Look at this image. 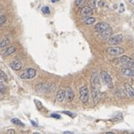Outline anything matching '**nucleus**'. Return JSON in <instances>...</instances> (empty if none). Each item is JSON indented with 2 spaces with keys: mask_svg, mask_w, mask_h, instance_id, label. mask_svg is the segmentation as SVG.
Instances as JSON below:
<instances>
[{
  "mask_svg": "<svg viewBox=\"0 0 134 134\" xmlns=\"http://www.w3.org/2000/svg\"><path fill=\"white\" fill-rule=\"evenodd\" d=\"M116 63L119 65H123L125 68H134V60L128 56H121L116 60Z\"/></svg>",
  "mask_w": 134,
  "mask_h": 134,
  "instance_id": "1",
  "label": "nucleus"
},
{
  "mask_svg": "<svg viewBox=\"0 0 134 134\" xmlns=\"http://www.w3.org/2000/svg\"><path fill=\"white\" fill-rule=\"evenodd\" d=\"M100 80L104 83L107 87H109L110 88H113V82H112V78L111 76L109 75L108 73H106L105 71H102L99 75Z\"/></svg>",
  "mask_w": 134,
  "mask_h": 134,
  "instance_id": "2",
  "label": "nucleus"
},
{
  "mask_svg": "<svg viewBox=\"0 0 134 134\" xmlns=\"http://www.w3.org/2000/svg\"><path fill=\"white\" fill-rule=\"evenodd\" d=\"M88 97H90V91L87 86H82L80 88V99L83 104H88Z\"/></svg>",
  "mask_w": 134,
  "mask_h": 134,
  "instance_id": "3",
  "label": "nucleus"
},
{
  "mask_svg": "<svg viewBox=\"0 0 134 134\" xmlns=\"http://www.w3.org/2000/svg\"><path fill=\"white\" fill-rule=\"evenodd\" d=\"M36 75V70L34 68H29L27 69H25L24 71V73L20 75L21 79H25V80H28V79H33L35 77Z\"/></svg>",
  "mask_w": 134,
  "mask_h": 134,
  "instance_id": "4",
  "label": "nucleus"
},
{
  "mask_svg": "<svg viewBox=\"0 0 134 134\" xmlns=\"http://www.w3.org/2000/svg\"><path fill=\"white\" fill-rule=\"evenodd\" d=\"M107 52H108L109 54L113 56H118V55H121L122 54L124 53V49L120 47H110L107 49Z\"/></svg>",
  "mask_w": 134,
  "mask_h": 134,
  "instance_id": "5",
  "label": "nucleus"
},
{
  "mask_svg": "<svg viewBox=\"0 0 134 134\" xmlns=\"http://www.w3.org/2000/svg\"><path fill=\"white\" fill-rule=\"evenodd\" d=\"M90 82H91V85H92L93 90H98L99 85H100V77L95 71H94V72L92 73Z\"/></svg>",
  "mask_w": 134,
  "mask_h": 134,
  "instance_id": "6",
  "label": "nucleus"
},
{
  "mask_svg": "<svg viewBox=\"0 0 134 134\" xmlns=\"http://www.w3.org/2000/svg\"><path fill=\"white\" fill-rule=\"evenodd\" d=\"M110 27H111V26H110V25H109L108 23H106V22H99V23L95 24L94 29H95V32L100 33H103L105 30H107Z\"/></svg>",
  "mask_w": 134,
  "mask_h": 134,
  "instance_id": "7",
  "label": "nucleus"
},
{
  "mask_svg": "<svg viewBox=\"0 0 134 134\" xmlns=\"http://www.w3.org/2000/svg\"><path fill=\"white\" fill-rule=\"evenodd\" d=\"M123 41V36L122 34H118L115 36H111L108 40V42L110 45H119Z\"/></svg>",
  "mask_w": 134,
  "mask_h": 134,
  "instance_id": "8",
  "label": "nucleus"
},
{
  "mask_svg": "<svg viewBox=\"0 0 134 134\" xmlns=\"http://www.w3.org/2000/svg\"><path fill=\"white\" fill-rule=\"evenodd\" d=\"M74 97H75V94H74L73 90L70 87H68L65 90V99L68 102L73 101Z\"/></svg>",
  "mask_w": 134,
  "mask_h": 134,
  "instance_id": "9",
  "label": "nucleus"
},
{
  "mask_svg": "<svg viewBox=\"0 0 134 134\" xmlns=\"http://www.w3.org/2000/svg\"><path fill=\"white\" fill-rule=\"evenodd\" d=\"M112 33H113V32H112V29L110 27L107 30L104 31L103 33H99V37L103 40H109L110 38L112 36Z\"/></svg>",
  "mask_w": 134,
  "mask_h": 134,
  "instance_id": "10",
  "label": "nucleus"
},
{
  "mask_svg": "<svg viewBox=\"0 0 134 134\" xmlns=\"http://www.w3.org/2000/svg\"><path fill=\"white\" fill-rule=\"evenodd\" d=\"M100 98H101V95H100V92L99 90H92V100H93V104H97L100 101Z\"/></svg>",
  "mask_w": 134,
  "mask_h": 134,
  "instance_id": "11",
  "label": "nucleus"
},
{
  "mask_svg": "<svg viewBox=\"0 0 134 134\" xmlns=\"http://www.w3.org/2000/svg\"><path fill=\"white\" fill-rule=\"evenodd\" d=\"M10 67L15 71L20 70V69L22 68V62H21L20 61H18V60H15V61L11 62Z\"/></svg>",
  "mask_w": 134,
  "mask_h": 134,
  "instance_id": "12",
  "label": "nucleus"
},
{
  "mask_svg": "<svg viewBox=\"0 0 134 134\" xmlns=\"http://www.w3.org/2000/svg\"><path fill=\"white\" fill-rule=\"evenodd\" d=\"M124 90H125L126 91V94H127L131 99H134V88L131 87L129 83H125V84H124Z\"/></svg>",
  "mask_w": 134,
  "mask_h": 134,
  "instance_id": "13",
  "label": "nucleus"
},
{
  "mask_svg": "<svg viewBox=\"0 0 134 134\" xmlns=\"http://www.w3.org/2000/svg\"><path fill=\"white\" fill-rule=\"evenodd\" d=\"M93 14V9L90 8V6H87V7H83L82 10V16L83 18H87V17H90Z\"/></svg>",
  "mask_w": 134,
  "mask_h": 134,
  "instance_id": "14",
  "label": "nucleus"
},
{
  "mask_svg": "<svg viewBox=\"0 0 134 134\" xmlns=\"http://www.w3.org/2000/svg\"><path fill=\"white\" fill-rule=\"evenodd\" d=\"M16 50H17L16 47H7V48H5L4 50H3V51L1 52V54L3 56H8V55H10V54H12L13 53H15Z\"/></svg>",
  "mask_w": 134,
  "mask_h": 134,
  "instance_id": "15",
  "label": "nucleus"
},
{
  "mask_svg": "<svg viewBox=\"0 0 134 134\" xmlns=\"http://www.w3.org/2000/svg\"><path fill=\"white\" fill-rule=\"evenodd\" d=\"M121 72L123 73L124 75L129 76V77H133V76H134V68H122Z\"/></svg>",
  "mask_w": 134,
  "mask_h": 134,
  "instance_id": "16",
  "label": "nucleus"
},
{
  "mask_svg": "<svg viewBox=\"0 0 134 134\" xmlns=\"http://www.w3.org/2000/svg\"><path fill=\"white\" fill-rule=\"evenodd\" d=\"M56 100L60 103L63 102L65 100V90H60L56 95Z\"/></svg>",
  "mask_w": 134,
  "mask_h": 134,
  "instance_id": "17",
  "label": "nucleus"
},
{
  "mask_svg": "<svg viewBox=\"0 0 134 134\" xmlns=\"http://www.w3.org/2000/svg\"><path fill=\"white\" fill-rule=\"evenodd\" d=\"M9 44H10V39H8V38H4L3 40H0V49L7 47Z\"/></svg>",
  "mask_w": 134,
  "mask_h": 134,
  "instance_id": "18",
  "label": "nucleus"
},
{
  "mask_svg": "<svg viewBox=\"0 0 134 134\" xmlns=\"http://www.w3.org/2000/svg\"><path fill=\"white\" fill-rule=\"evenodd\" d=\"M86 4V0H75V5L80 9H82L85 7Z\"/></svg>",
  "mask_w": 134,
  "mask_h": 134,
  "instance_id": "19",
  "label": "nucleus"
},
{
  "mask_svg": "<svg viewBox=\"0 0 134 134\" xmlns=\"http://www.w3.org/2000/svg\"><path fill=\"white\" fill-rule=\"evenodd\" d=\"M95 22V18H93V17H88L86 20L83 21V23L85 25H91V24H94Z\"/></svg>",
  "mask_w": 134,
  "mask_h": 134,
  "instance_id": "20",
  "label": "nucleus"
},
{
  "mask_svg": "<svg viewBox=\"0 0 134 134\" xmlns=\"http://www.w3.org/2000/svg\"><path fill=\"white\" fill-rule=\"evenodd\" d=\"M0 80L4 81V82H8V77L5 75V73L3 70H1V69H0Z\"/></svg>",
  "mask_w": 134,
  "mask_h": 134,
  "instance_id": "21",
  "label": "nucleus"
},
{
  "mask_svg": "<svg viewBox=\"0 0 134 134\" xmlns=\"http://www.w3.org/2000/svg\"><path fill=\"white\" fill-rule=\"evenodd\" d=\"M11 122H12L14 124H17V125L24 126V124L18 118H12V119H11Z\"/></svg>",
  "mask_w": 134,
  "mask_h": 134,
  "instance_id": "22",
  "label": "nucleus"
},
{
  "mask_svg": "<svg viewBox=\"0 0 134 134\" xmlns=\"http://www.w3.org/2000/svg\"><path fill=\"white\" fill-rule=\"evenodd\" d=\"M88 6L92 9H95L97 6V0H88Z\"/></svg>",
  "mask_w": 134,
  "mask_h": 134,
  "instance_id": "23",
  "label": "nucleus"
},
{
  "mask_svg": "<svg viewBox=\"0 0 134 134\" xmlns=\"http://www.w3.org/2000/svg\"><path fill=\"white\" fill-rule=\"evenodd\" d=\"M6 91V86L2 82H0V94H4Z\"/></svg>",
  "mask_w": 134,
  "mask_h": 134,
  "instance_id": "24",
  "label": "nucleus"
},
{
  "mask_svg": "<svg viewBox=\"0 0 134 134\" xmlns=\"http://www.w3.org/2000/svg\"><path fill=\"white\" fill-rule=\"evenodd\" d=\"M41 11H42V12L44 13V14H49L50 13V8L48 6H43L42 7V9H41Z\"/></svg>",
  "mask_w": 134,
  "mask_h": 134,
  "instance_id": "25",
  "label": "nucleus"
},
{
  "mask_svg": "<svg viewBox=\"0 0 134 134\" xmlns=\"http://www.w3.org/2000/svg\"><path fill=\"white\" fill-rule=\"evenodd\" d=\"M62 113L68 115V116H69L70 118H75V114H74V113H72V112H70V111H62Z\"/></svg>",
  "mask_w": 134,
  "mask_h": 134,
  "instance_id": "26",
  "label": "nucleus"
},
{
  "mask_svg": "<svg viewBox=\"0 0 134 134\" xmlns=\"http://www.w3.org/2000/svg\"><path fill=\"white\" fill-rule=\"evenodd\" d=\"M34 102H35V104H36V106L38 107V109L39 110H41L42 109V104H41V103H40L39 100H36L35 99L34 100Z\"/></svg>",
  "mask_w": 134,
  "mask_h": 134,
  "instance_id": "27",
  "label": "nucleus"
},
{
  "mask_svg": "<svg viewBox=\"0 0 134 134\" xmlns=\"http://www.w3.org/2000/svg\"><path fill=\"white\" fill-rule=\"evenodd\" d=\"M6 21V17L0 15V25H2Z\"/></svg>",
  "mask_w": 134,
  "mask_h": 134,
  "instance_id": "28",
  "label": "nucleus"
},
{
  "mask_svg": "<svg viewBox=\"0 0 134 134\" xmlns=\"http://www.w3.org/2000/svg\"><path fill=\"white\" fill-rule=\"evenodd\" d=\"M51 118H56V119H60V118H61V117L60 116V115H58V114L53 113V114H51Z\"/></svg>",
  "mask_w": 134,
  "mask_h": 134,
  "instance_id": "29",
  "label": "nucleus"
},
{
  "mask_svg": "<svg viewBox=\"0 0 134 134\" xmlns=\"http://www.w3.org/2000/svg\"><path fill=\"white\" fill-rule=\"evenodd\" d=\"M119 10H120V11H124V4H120V6H119Z\"/></svg>",
  "mask_w": 134,
  "mask_h": 134,
  "instance_id": "30",
  "label": "nucleus"
},
{
  "mask_svg": "<svg viewBox=\"0 0 134 134\" xmlns=\"http://www.w3.org/2000/svg\"><path fill=\"white\" fill-rule=\"evenodd\" d=\"M7 134H16V132L14 130H9L8 131H7Z\"/></svg>",
  "mask_w": 134,
  "mask_h": 134,
  "instance_id": "31",
  "label": "nucleus"
},
{
  "mask_svg": "<svg viewBox=\"0 0 134 134\" xmlns=\"http://www.w3.org/2000/svg\"><path fill=\"white\" fill-rule=\"evenodd\" d=\"M31 123L33 124V126H38V124H37L36 123H35V122L33 121V120H31Z\"/></svg>",
  "mask_w": 134,
  "mask_h": 134,
  "instance_id": "32",
  "label": "nucleus"
},
{
  "mask_svg": "<svg viewBox=\"0 0 134 134\" xmlns=\"http://www.w3.org/2000/svg\"><path fill=\"white\" fill-rule=\"evenodd\" d=\"M63 134H73V132H71V131H64Z\"/></svg>",
  "mask_w": 134,
  "mask_h": 134,
  "instance_id": "33",
  "label": "nucleus"
},
{
  "mask_svg": "<svg viewBox=\"0 0 134 134\" xmlns=\"http://www.w3.org/2000/svg\"><path fill=\"white\" fill-rule=\"evenodd\" d=\"M129 2H130L131 4H133V5H134V0H129Z\"/></svg>",
  "mask_w": 134,
  "mask_h": 134,
  "instance_id": "34",
  "label": "nucleus"
},
{
  "mask_svg": "<svg viewBox=\"0 0 134 134\" xmlns=\"http://www.w3.org/2000/svg\"><path fill=\"white\" fill-rule=\"evenodd\" d=\"M99 3H100V4H99L100 6H103V5H104V2H99Z\"/></svg>",
  "mask_w": 134,
  "mask_h": 134,
  "instance_id": "35",
  "label": "nucleus"
},
{
  "mask_svg": "<svg viewBox=\"0 0 134 134\" xmlns=\"http://www.w3.org/2000/svg\"><path fill=\"white\" fill-rule=\"evenodd\" d=\"M51 1H52V3H55V2L60 1V0H51Z\"/></svg>",
  "mask_w": 134,
  "mask_h": 134,
  "instance_id": "36",
  "label": "nucleus"
},
{
  "mask_svg": "<svg viewBox=\"0 0 134 134\" xmlns=\"http://www.w3.org/2000/svg\"><path fill=\"white\" fill-rule=\"evenodd\" d=\"M106 134H115V133H113V132H107Z\"/></svg>",
  "mask_w": 134,
  "mask_h": 134,
  "instance_id": "37",
  "label": "nucleus"
},
{
  "mask_svg": "<svg viewBox=\"0 0 134 134\" xmlns=\"http://www.w3.org/2000/svg\"><path fill=\"white\" fill-rule=\"evenodd\" d=\"M33 134H40V132H33Z\"/></svg>",
  "mask_w": 134,
  "mask_h": 134,
  "instance_id": "38",
  "label": "nucleus"
},
{
  "mask_svg": "<svg viewBox=\"0 0 134 134\" xmlns=\"http://www.w3.org/2000/svg\"><path fill=\"white\" fill-rule=\"evenodd\" d=\"M132 12H133V14H134V9H133V10H132Z\"/></svg>",
  "mask_w": 134,
  "mask_h": 134,
  "instance_id": "39",
  "label": "nucleus"
},
{
  "mask_svg": "<svg viewBox=\"0 0 134 134\" xmlns=\"http://www.w3.org/2000/svg\"><path fill=\"white\" fill-rule=\"evenodd\" d=\"M133 80H134V76H133Z\"/></svg>",
  "mask_w": 134,
  "mask_h": 134,
  "instance_id": "40",
  "label": "nucleus"
},
{
  "mask_svg": "<svg viewBox=\"0 0 134 134\" xmlns=\"http://www.w3.org/2000/svg\"><path fill=\"white\" fill-rule=\"evenodd\" d=\"M131 134H134V133H131Z\"/></svg>",
  "mask_w": 134,
  "mask_h": 134,
  "instance_id": "41",
  "label": "nucleus"
}]
</instances>
